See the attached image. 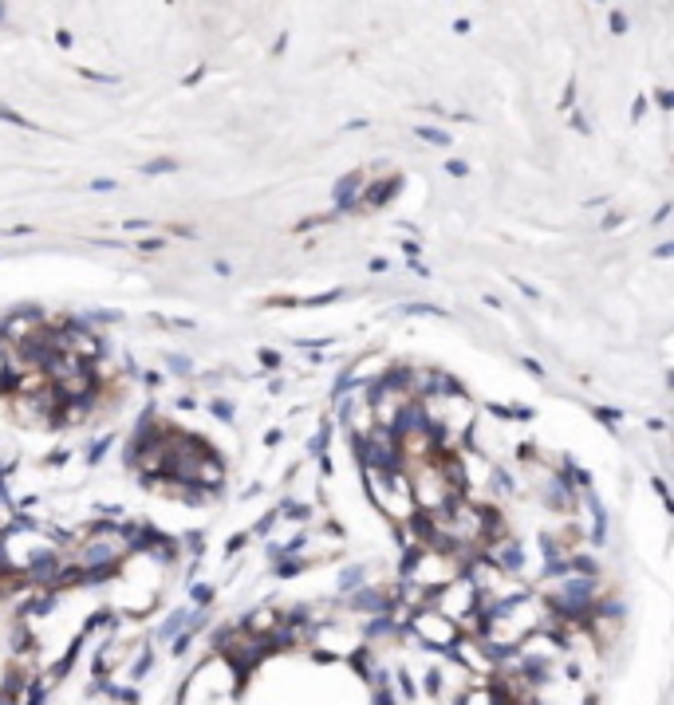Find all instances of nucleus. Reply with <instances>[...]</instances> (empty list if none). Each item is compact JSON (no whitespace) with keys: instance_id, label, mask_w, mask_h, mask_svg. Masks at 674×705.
<instances>
[]
</instances>
